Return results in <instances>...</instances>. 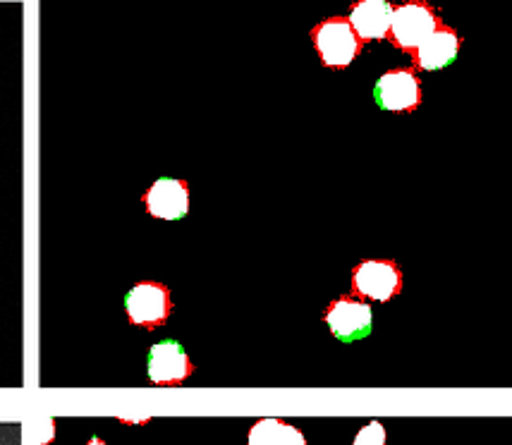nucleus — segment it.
I'll use <instances>...</instances> for the list:
<instances>
[{
    "instance_id": "nucleus-2",
    "label": "nucleus",
    "mask_w": 512,
    "mask_h": 445,
    "mask_svg": "<svg viewBox=\"0 0 512 445\" xmlns=\"http://www.w3.org/2000/svg\"><path fill=\"white\" fill-rule=\"evenodd\" d=\"M312 39L323 65L328 67H347L362 51L359 36L350 27V20H343V17L321 22L312 32Z\"/></svg>"
},
{
    "instance_id": "nucleus-9",
    "label": "nucleus",
    "mask_w": 512,
    "mask_h": 445,
    "mask_svg": "<svg viewBox=\"0 0 512 445\" xmlns=\"http://www.w3.org/2000/svg\"><path fill=\"white\" fill-rule=\"evenodd\" d=\"M393 22V5L386 0H362L350 12V27L355 29L359 41L386 39Z\"/></svg>"
},
{
    "instance_id": "nucleus-12",
    "label": "nucleus",
    "mask_w": 512,
    "mask_h": 445,
    "mask_svg": "<svg viewBox=\"0 0 512 445\" xmlns=\"http://www.w3.org/2000/svg\"><path fill=\"white\" fill-rule=\"evenodd\" d=\"M352 445H386V429H383L381 422H369L355 436Z\"/></svg>"
},
{
    "instance_id": "nucleus-8",
    "label": "nucleus",
    "mask_w": 512,
    "mask_h": 445,
    "mask_svg": "<svg viewBox=\"0 0 512 445\" xmlns=\"http://www.w3.org/2000/svg\"><path fill=\"white\" fill-rule=\"evenodd\" d=\"M146 209L154 218L163 221H180L190 211V190L182 180L161 178L154 182L149 192H146Z\"/></svg>"
},
{
    "instance_id": "nucleus-4",
    "label": "nucleus",
    "mask_w": 512,
    "mask_h": 445,
    "mask_svg": "<svg viewBox=\"0 0 512 445\" xmlns=\"http://www.w3.org/2000/svg\"><path fill=\"white\" fill-rule=\"evenodd\" d=\"M374 101L383 111L410 113L422 103V82L412 70L386 72L376 82Z\"/></svg>"
},
{
    "instance_id": "nucleus-11",
    "label": "nucleus",
    "mask_w": 512,
    "mask_h": 445,
    "mask_svg": "<svg viewBox=\"0 0 512 445\" xmlns=\"http://www.w3.org/2000/svg\"><path fill=\"white\" fill-rule=\"evenodd\" d=\"M247 445H307V438L300 429L283 419L266 417L249 429Z\"/></svg>"
},
{
    "instance_id": "nucleus-5",
    "label": "nucleus",
    "mask_w": 512,
    "mask_h": 445,
    "mask_svg": "<svg viewBox=\"0 0 512 445\" xmlns=\"http://www.w3.org/2000/svg\"><path fill=\"white\" fill-rule=\"evenodd\" d=\"M352 290L376 302H388L402 290V273L393 261H362L352 271Z\"/></svg>"
},
{
    "instance_id": "nucleus-13",
    "label": "nucleus",
    "mask_w": 512,
    "mask_h": 445,
    "mask_svg": "<svg viewBox=\"0 0 512 445\" xmlns=\"http://www.w3.org/2000/svg\"><path fill=\"white\" fill-rule=\"evenodd\" d=\"M89 445H106V443H103L101 438H96V436H94V438H91V441H89Z\"/></svg>"
},
{
    "instance_id": "nucleus-7",
    "label": "nucleus",
    "mask_w": 512,
    "mask_h": 445,
    "mask_svg": "<svg viewBox=\"0 0 512 445\" xmlns=\"http://www.w3.org/2000/svg\"><path fill=\"white\" fill-rule=\"evenodd\" d=\"M371 307L367 302L350 300V297H340L335 300L326 312V323L331 333L343 343H357L371 333Z\"/></svg>"
},
{
    "instance_id": "nucleus-1",
    "label": "nucleus",
    "mask_w": 512,
    "mask_h": 445,
    "mask_svg": "<svg viewBox=\"0 0 512 445\" xmlns=\"http://www.w3.org/2000/svg\"><path fill=\"white\" fill-rule=\"evenodd\" d=\"M438 24H441V20L429 5L412 0V3H405L398 10H393L388 36L402 51H417L431 34L441 29Z\"/></svg>"
},
{
    "instance_id": "nucleus-3",
    "label": "nucleus",
    "mask_w": 512,
    "mask_h": 445,
    "mask_svg": "<svg viewBox=\"0 0 512 445\" xmlns=\"http://www.w3.org/2000/svg\"><path fill=\"white\" fill-rule=\"evenodd\" d=\"M125 312L134 326L158 328L173 312L170 292L161 283H139L127 292Z\"/></svg>"
},
{
    "instance_id": "nucleus-10",
    "label": "nucleus",
    "mask_w": 512,
    "mask_h": 445,
    "mask_svg": "<svg viewBox=\"0 0 512 445\" xmlns=\"http://www.w3.org/2000/svg\"><path fill=\"white\" fill-rule=\"evenodd\" d=\"M460 53V36L453 29H438L417 48V65L422 70H443Z\"/></svg>"
},
{
    "instance_id": "nucleus-6",
    "label": "nucleus",
    "mask_w": 512,
    "mask_h": 445,
    "mask_svg": "<svg viewBox=\"0 0 512 445\" xmlns=\"http://www.w3.org/2000/svg\"><path fill=\"white\" fill-rule=\"evenodd\" d=\"M146 369H149L151 383L156 386H180L194 371L185 347L178 340H161L151 347Z\"/></svg>"
}]
</instances>
